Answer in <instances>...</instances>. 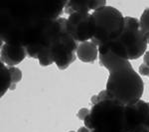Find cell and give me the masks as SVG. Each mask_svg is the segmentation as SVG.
Wrapping results in <instances>:
<instances>
[{
    "label": "cell",
    "mask_w": 149,
    "mask_h": 132,
    "mask_svg": "<svg viewBox=\"0 0 149 132\" xmlns=\"http://www.w3.org/2000/svg\"><path fill=\"white\" fill-rule=\"evenodd\" d=\"M67 2H29L1 9L2 41L24 47L37 43L48 24L60 18Z\"/></svg>",
    "instance_id": "cell-1"
},
{
    "label": "cell",
    "mask_w": 149,
    "mask_h": 132,
    "mask_svg": "<svg viewBox=\"0 0 149 132\" xmlns=\"http://www.w3.org/2000/svg\"><path fill=\"white\" fill-rule=\"evenodd\" d=\"M105 90L113 100L127 106L141 100L144 83L133 67H125L109 73Z\"/></svg>",
    "instance_id": "cell-2"
},
{
    "label": "cell",
    "mask_w": 149,
    "mask_h": 132,
    "mask_svg": "<svg viewBox=\"0 0 149 132\" xmlns=\"http://www.w3.org/2000/svg\"><path fill=\"white\" fill-rule=\"evenodd\" d=\"M84 124L90 130L125 132V106L115 100H104L93 105Z\"/></svg>",
    "instance_id": "cell-3"
},
{
    "label": "cell",
    "mask_w": 149,
    "mask_h": 132,
    "mask_svg": "<svg viewBox=\"0 0 149 132\" xmlns=\"http://www.w3.org/2000/svg\"><path fill=\"white\" fill-rule=\"evenodd\" d=\"M97 31L92 41L97 47L117 39L125 27V17L118 9L105 5L93 12Z\"/></svg>",
    "instance_id": "cell-4"
},
{
    "label": "cell",
    "mask_w": 149,
    "mask_h": 132,
    "mask_svg": "<svg viewBox=\"0 0 149 132\" xmlns=\"http://www.w3.org/2000/svg\"><path fill=\"white\" fill-rule=\"evenodd\" d=\"M116 40L126 52L129 61L140 58L147 51L146 35L141 30L139 19L135 17L125 16V27Z\"/></svg>",
    "instance_id": "cell-5"
},
{
    "label": "cell",
    "mask_w": 149,
    "mask_h": 132,
    "mask_svg": "<svg viewBox=\"0 0 149 132\" xmlns=\"http://www.w3.org/2000/svg\"><path fill=\"white\" fill-rule=\"evenodd\" d=\"M79 44L80 43L77 42L67 31L66 20L62 25V27L60 28L51 46L54 63L57 65L58 69L66 70L74 60L78 58L77 50H78Z\"/></svg>",
    "instance_id": "cell-6"
},
{
    "label": "cell",
    "mask_w": 149,
    "mask_h": 132,
    "mask_svg": "<svg viewBox=\"0 0 149 132\" xmlns=\"http://www.w3.org/2000/svg\"><path fill=\"white\" fill-rule=\"evenodd\" d=\"M67 31L79 43L91 41L97 31L93 13H72L67 18Z\"/></svg>",
    "instance_id": "cell-7"
},
{
    "label": "cell",
    "mask_w": 149,
    "mask_h": 132,
    "mask_svg": "<svg viewBox=\"0 0 149 132\" xmlns=\"http://www.w3.org/2000/svg\"><path fill=\"white\" fill-rule=\"evenodd\" d=\"M149 105L144 100L125 106V132H146Z\"/></svg>",
    "instance_id": "cell-8"
},
{
    "label": "cell",
    "mask_w": 149,
    "mask_h": 132,
    "mask_svg": "<svg viewBox=\"0 0 149 132\" xmlns=\"http://www.w3.org/2000/svg\"><path fill=\"white\" fill-rule=\"evenodd\" d=\"M26 56H28L27 49L21 45L4 43L1 47V62L8 67L16 66L21 63Z\"/></svg>",
    "instance_id": "cell-9"
},
{
    "label": "cell",
    "mask_w": 149,
    "mask_h": 132,
    "mask_svg": "<svg viewBox=\"0 0 149 132\" xmlns=\"http://www.w3.org/2000/svg\"><path fill=\"white\" fill-rule=\"evenodd\" d=\"M105 5V0H68L64 11L68 15H71L74 12L90 13L92 10L95 11Z\"/></svg>",
    "instance_id": "cell-10"
},
{
    "label": "cell",
    "mask_w": 149,
    "mask_h": 132,
    "mask_svg": "<svg viewBox=\"0 0 149 132\" xmlns=\"http://www.w3.org/2000/svg\"><path fill=\"white\" fill-rule=\"evenodd\" d=\"M98 59L100 65L107 69L109 73L125 67H132L129 60L122 58L118 55L112 53L111 51H107L104 54H98Z\"/></svg>",
    "instance_id": "cell-11"
},
{
    "label": "cell",
    "mask_w": 149,
    "mask_h": 132,
    "mask_svg": "<svg viewBox=\"0 0 149 132\" xmlns=\"http://www.w3.org/2000/svg\"><path fill=\"white\" fill-rule=\"evenodd\" d=\"M77 56L84 63H93L98 58V47L92 40L80 43L77 50Z\"/></svg>",
    "instance_id": "cell-12"
},
{
    "label": "cell",
    "mask_w": 149,
    "mask_h": 132,
    "mask_svg": "<svg viewBox=\"0 0 149 132\" xmlns=\"http://www.w3.org/2000/svg\"><path fill=\"white\" fill-rule=\"evenodd\" d=\"M12 85V77L11 73L9 70V67L6 66L3 62L0 63V87H1V91H0V96H4L7 90L10 89Z\"/></svg>",
    "instance_id": "cell-13"
},
{
    "label": "cell",
    "mask_w": 149,
    "mask_h": 132,
    "mask_svg": "<svg viewBox=\"0 0 149 132\" xmlns=\"http://www.w3.org/2000/svg\"><path fill=\"white\" fill-rule=\"evenodd\" d=\"M37 59H38V61H39V64L42 67L49 66L54 63L51 48H44V49L41 50L39 52V54H38Z\"/></svg>",
    "instance_id": "cell-14"
},
{
    "label": "cell",
    "mask_w": 149,
    "mask_h": 132,
    "mask_svg": "<svg viewBox=\"0 0 149 132\" xmlns=\"http://www.w3.org/2000/svg\"><path fill=\"white\" fill-rule=\"evenodd\" d=\"M9 70H10L11 77H12V85L10 87V90H15L16 84L22 80V71L19 68H17L16 66L9 67Z\"/></svg>",
    "instance_id": "cell-15"
},
{
    "label": "cell",
    "mask_w": 149,
    "mask_h": 132,
    "mask_svg": "<svg viewBox=\"0 0 149 132\" xmlns=\"http://www.w3.org/2000/svg\"><path fill=\"white\" fill-rule=\"evenodd\" d=\"M140 28L145 33L146 36H149V8H146L140 16Z\"/></svg>",
    "instance_id": "cell-16"
},
{
    "label": "cell",
    "mask_w": 149,
    "mask_h": 132,
    "mask_svg": "<svg viewBox=\"0 0 149 132\" xmlns=\"http://www.w3.org/2000/svg\"><path fill=\"white\" fill-rule=\"evenodd\" d=\"M104 100H113L112 97L109 94L107 90H102L100 91L98 94L97 95H93L92 98H91V102L93 103V105L97 104L98 102H102V101H104Z\"/></svg>",
    "instance_id": "cell-17"
},
{
    "label": "cell",
    "mask_w": 149,
    "mask_h": 132,
    "mask_svg": "<svg viewBox=\"0 0 149 132\" xmlns=\"http://www.w3.org/2000/svg\"><path fill=\"white\" fill-rule=\"evenodd\" d=\"M90 112H91V109H88V108H81V109L79 110L77 116H78V118L80 120H83L84 121V120L88 116Z\"/></svg>",
    "instance_id": "cell-18"
},
{
    "label": "cell",
    "mask_w": 149,
    "mask_h": 132,
    "mask_svg": "<svg viewBox=\"0 0 149 132\" xmlns=\"http://www.w3.org/2000/svg\"><path fill=\"white\" fill-rule=\"evenodd\" d=\"M138 73L139 75L142 76H149V67L146 64L142 63L138 68Z\"/></svg>",
    "instance_id": "cell-19"
},
{
    "label": "cell",
    "mask_w": 149,
    "mask_h": 132,
    "mask_svg": "<svg viewBox=\"0 0 149 132\" xmlns=\"http://www.w3.org/2000/svg\"><path fill=\"white\" fill-rule=\"evenodd\" d=\"M143 63L146 64L149 67V50L145 52V54L143 55Z\"/></svg>",
    "instance_id": "cell-20"
},
{
    "label": "cell",
    "mask_w": 149,
    "mask_h": 132,
    "mask_svg": "<svg viewBox=\"0 0 149 132\" xmlns=\"http://www.w3.org/2000/svg\"><path fill=\"white\" fill-rule=\"evenodd\" d=\"M78 132H92V130H90L88 128H86V126H81L78 129Z\"/></svg>",
    "instance_id": "cell-21"
},
{
    "label": "cell",
    "mask_w": 149,
    "mask_h": 132,
    "mask_svg": "<svg viewBox=\"0 0 149 132\" xmlns=\"http://www.w3.org/2000/svg\"><path fill=\"white\" fill-rule=\"evenodd\" d=\"M92 132H100V131H97V130H92Z\"/></svg>",
    "instance_id": "cell-22"
},
{
    "label": "cell",
    "mask_w": 149,
    "mask_h": 132,
    "mask_svg": "<svg viewBox=\"0 0 149 132\" xmlns=\"http://www.w3.org/2000/svg\"><path fill=\"white\" fill-rule=\"evenodd\" d=\"M70 132H78V131H70Z\"/></svg>",
    "instance_id": "cell-23"
}]
</instances>
